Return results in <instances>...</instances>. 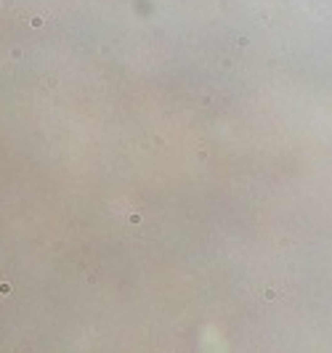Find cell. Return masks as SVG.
Segmentation results:
<instances>
[{
  "instance_id": "obj_1",
  "label": "cell",
  "mask_w": 332,
  "mask_h": 353,
  "mask_svg": "<svg viewBox=\"0 0 332 353\" xmlns=\"http://www.w3.org/2000/svg\"><path fill=\"white\" fill-rule=\"evenodd\" d=\"M29 24H32V27H43V19H40V16H35V19H32Z\"/></svg>"
}]
</instances>
